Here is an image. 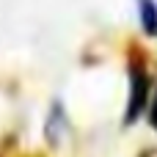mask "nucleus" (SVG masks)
Instances as JSON below:
<instances>
[{
	"instance_id": "1",
	"label": "nucleus",
	"mask_w": 157,
	"mask_h": 157,
	"mask_svg": "<svg viewBox=\"0 0 157 157\" xmlns=\"http://www.w3.org/2000/svg\"><path fill=\"white\" fill-rule=\"evenodd\" d=\"M155 91V80L149 72V58L141 44L127 47V99L121 113V127H135L141 119H146V108Z\"/></svg>"
},
{
	"instance_id": "2",
	"label": "nucleus",
	"mask_w": 157,
	"mask_h": 157,
	"mask_svg": "<svg viewBox=\"0 0 157 157\" xmlns=\"http://www.w3.org/2000/svg\"><path fill=\"white\" fill-rule=\"evenodd\" d=\"M69 135H72L69 108H66V102L61 97H55L47 105V113H44V121H41V138H44L50 152H61L66 146Z\"/></svg>"
},
{
	"instance_id": "3",
	"label": "nucleus",
	"mask_w": 157,
	"mask_h": 157,
	"mask_svg": "<svg viewBox=\"0 0 157 157\" xmlns=\"http://www.w3.org/2000/svg\"><path fill=\"white\" fill-rule=\"evenodd\" d=\"M138 25L146 39H157V0H135Z\"/></svg>"
},
{
	"instance_id": "4",
	"label": "nucleus",
	"mask_w": 157,
	"mask_h": 157,
	"mask_svg": "<svg viewBox=\"0 0 157 157\" xmlns=\"http://www.w3.org/2000/svg\"><path fill=\"white\" fill-rule=\"evenodd\" d=\"M146 121L157 132V83H155V91H152V99H149V108H146Z\"/></svg>"
},
{
	"instance_id": "5",
	"label": "nucleus",
	"mask_w": 157,
	"mask_h": 157,
	"mask_svg": "<svg viewBox=\"0 0 157 157\" xmlns=\"http://www.w3.org/2000/svg\"><path fill=\"white\" fill-rule=\"evenodd\" d=\"M141 157H152V155H149V152H144V155H141Z\"/></svg>"
}]
</instances>
